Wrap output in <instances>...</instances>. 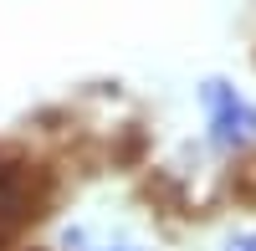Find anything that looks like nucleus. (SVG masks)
<instances>
[{
  "mask_svg": "<svg viewBox=\"0 0 256 251\" xmlns=\"http://www.w3.org/2000/svg\"><path fill=\"white\" fill-rule=\"evenodd\" d=\"M205 128H210V144L226 154H241L256 144V102L246 92H236L230 82H205Z\"/></svg>",
  "mask_w": 256,
  "mask_h": 251,
  "instance_id": "1",
  "label": "nucleus"
},
{
  "mask_svg": "<svg viewBox=\"0 0 256 251\" xmlns=\"http://www.w3.org/2000/svg\"><path fill=\"white\" fill-rule=\"evenodd\" d=\"M98 251H144V246H134V241H108V246H98Z\"/></svg>",
  "mask_w": 256,
  "mask_h": 251,
  "instance_id": "4",
  "label": "nucleus"
},
{
  "mask_svg": "<svg viewBox=\"0 0 256 251\" xmlns=\"http://www.w3.org/2000/svg\"><path fill=\"white\" fill-rule=\"evenodd\" d=\"M26 205H31V190H26V174L16 164L0 159V241H6L20 220H26Z\"/></svg>",
  "mask_w": 256,
  "mask_h": 251,
  "instance_id": "2",
  "label": "nucleus"
},
{
  "mask_svg": "<svg viewBox=\"0 0 256 251\" xmlns=\"http://www.w3.org/2000/svg\"><path fill=\"white\" fill-rule=\"evenodd\" d=\"M226 251H256V231H241V236H230Z\"/></svg>",
  "mask_w": 256,
  "mask_h": 251,
  "instance_id": "3",
  "label": "nucleus"
}]
</instances>
